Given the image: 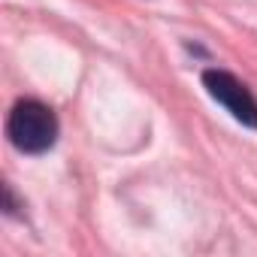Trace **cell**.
Listing matches in <instances>:
<instances>
[{
	"label": "cell",
	"instance_id": "1",
	"mask_svg": "<svg viewBox=\"0 0 257 257\" xmlns=\"http://www.w3.org/2000/svg\"><path fill=\"white\" fill-rule=\"evenodd\" d=\"M10 143L25 155H43L58 140V118L40 100H19L7 121Z\"/></svg>",
	"mask_w": 257,
	"mask_h": 257
},
{
	"label": "cell",
	"instance_id": "2",
	"mask_svg": "<svg viewBox=\"0 0 257 257\" xmlns=\"http://www.w3.org/2000/svg\"><path fill=\"white\" fill-rule=\"evenodd\" d=\"M203 85H206L209 97L218 100L239 124L254 127V131H257V100L248 91V85H242L227 70H206L203 73Z\"/></svg>",
	"mask_w": 257,
	"mask_h": 257
}]
</instances>
